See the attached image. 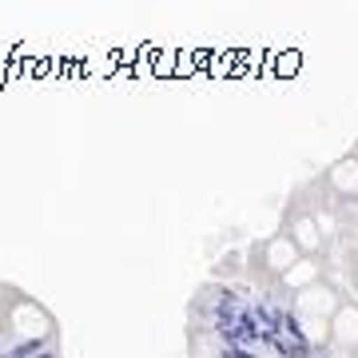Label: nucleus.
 <instances>
[{
    "instance_id": "2",
    "label": "nucleus",
    "mask_w": 358,
    "mask_h": 358,
    "mask_svg": "<svg viewBox=\"0 0 358 358\" xmlns=\"http://www.w3.org/2000/svg\"><path fill=\"white\" fill-rule=\"evenodd\" d=\"M8 331L20 334V338H28V334H32V338H40V334L52 331V319L36 307V303L20 299V303H13V310H8Z\"/></svg>"
},
{
    "instance_id": "6",
    "label": "nucleus",
    "mask_w": 358,
    "mask_h": 358,
    "mask_svg": "<svg viewBox=\"0 0 358 358\" xmlns=\"http://www.w3.org/2000/svg\"><path fill=\"white\" fill-rule=\"evenodd\" d=\"M315 282H322V259L319 255H303L299 263H294L287 275H282V287L287 291H307V287H315Z\"/></svg>"
},
{
    "instance_id": "4",
    "label": "nucleus",
    "mask_w": 358,
    "mask_h": 358,
    "mask_svg": "<svg viewBox=\"0 0 358 358\" xmlns=\"http://www.w3.org/2000/svg\"><path fill=\"white\" fill-rule=\"evenodd\" d=\"M331 343L346 355H358V303H343L331 319Z\"/></svg>"
},
{
    "instance_id": "7",
    "label": "nucleus",
    "mask_w": 358,
    "mask_h": 358,
    "mask_svg": "<svg viewBox=\"0 0 358 358\" xmlns=\"http://www.w3.org/2000/svg\"><path fill=\"white\" fill-rule=\"evenodd\" d=\"M327 183H331L338 195H346V199H358V155H350V159H338V164L331 167Z\"/></svg>"
},
{
    "instance_id": "9",
    "label": "nucleus",
    "mask_w": 358,
    "mask_h": 358,
    "mask_svg": "<svg viewBox=\"0 0 358 358\" xmlns=\"http://www.w3.org/2000/svg\"><path fill=\"white\" fill-rule=\"evenodd\" d=\"M4 319H8V315H4V310H0V327H4Z\"/></svg>"
},
{
    "instance_id": "3",
    "label": "nucleus",
    "mask_w": 358,
    "mask_h": 358,
    "mask_svg": "<svg viewBox=\"0 0 358 358\" xmlns=\"http://www.w3.org/2000/svg\"><path fill=\"white\" fill-rule=\"evenodd\" d=\"M287 235L294 239V247L303 251V255H319L322 251V227L315 211H294L291 223H287Z\"/></svg>"
},
{
    "instance_id": "5",
    "label": "nucleus",
    "mask_w": 358,
    "mask_h": 358,
    "mask_svg": "<svg viewBox=\"0 0 358 358\" xmlns=\"http://www.w3.org/2000/svg\"><path fill=\"white\" fill-rule=\"evenodd\" d=\"M299 259H303V251L294 247L291 235H275V239H267V247H263V271L279 275V279L299 263Z\"/></svg>"
},
{
    "instance_id": "1",
    "label": "nucleus",
    "mask_w": 358,
    "mask_h": 358,
    "mask_svg": "<svg viewBox=\"0 0 358 358\" xmlns=\"http://www.w3.org/2000/svg\"><path fill=\"white\" fill-rule=\"evenodd\" d=\"M338 307H343V299H338V291H334V287H331L327 279L315 282V287H307V291L294 294V315H299V319L331 322Z\"/></svg>"
},
{
    "instance_id": "8",
    "label": "nucleus",
    "mask_w": 358,
    "mask_h": 358,
    "mask_svg": "<svg viewBox=\"0 0 358 358\" xmlns=\"http://www.w3.org/2000/svg\"><path fill=\"white\" fill-rule=\"evenodd\" d=\"M350 279H355V291H358V263H355V275H350Z\"/></svg>"
}]
</instances>
